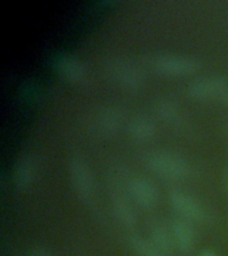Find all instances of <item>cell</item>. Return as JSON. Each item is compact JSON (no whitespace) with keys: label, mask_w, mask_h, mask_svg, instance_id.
Returning <instances> with one entry per match:
<instances>
[{"label":"cell","mask_w":228,"mask_h":256,"mask_svg":"<svg viewBox=\"0 0 228 256\" xmlns=\"http://www.w3.org/2000/svg\"><path fill=\"white\" fill-rule=\"evenodd\" d=\"M148 234H150V240L163 252L164 255L168 256L174 251L175 243L172 239L171 228L167 227L163 222L160 220H154L148 226Z\"/></svg>","instance_id":"12"},{"label":"cell","mask_w":228,"mask_h":256,"mask_svg":"<svg viewBox=\"0 0 228 256\" xmlns=\"http://www.w3.org/2000/svg\"><path fill=\"white\" fill-rule=\"evenodd\" d=\"M150 67L163 76H186L195 74L202 63L196 58L176 54H158L148 60Z\"/></svg>","instance_id":"2"},{"label":"cell","mask_w":228,"mask_h":256,"mask_svg":"<svg viewBox=\"0 0 228 256\" xmlns=\"http://www.w3.org/2000/svg\"><path fill=\"white\" fill-rule=\"evenodd\" d=\"M123 115L119 108L106 107L96 112L94 118V130L98 135L110 138L118 134L122 127Z\"/></svg>","instance_id":"8"},{"label":"cell","mask_w":228,"mask_h":256,"mask_svg":"<svg viewBox=\"0 0 228 256\" xmlns=\"http://www.w3.org/2000/svg\"><path fill=\"white\" fill-rule=\"evenodd\" d=\"M35 160L32 156H20L12 170V186L16 191L23 192L31 186L35 178Z\"/></svg>","instance_id":"10"},{"label":"cell","mask_w":228,"mask_h":256,"mask_svg":"<svg viewBox=\"0 0 228 256\" xmlns=\"http://www.w3.org/2000/svg\"><path fill=\"white\" fill-rule=\"evenodd\" d=\"M107 74L114 83L128 91H136L143 86V74L130 60L114 59L108 62Z\"/></svg>","instance_id":"4"},{"label":"cell","mask_w":228,"mask_h":256,"mask_svg":"<svg viewBox=\"0 0 228 256\" xmlns=\"http://www.w3.org/2000/svg\"><path fill=\"white\" fill-rule=\"evenodd\" d=\"M128 194L142 208H152L158 202V190L147 178H134L128 182Z\"/></svg>","instance_id":"7"},{"label":"cell","mask_w":228,"mask_h":256,"mask_svg":"<svg viewBox=\"0 0 228 256\" xmlns=\"http://www.w3.org/2000/svg\"><path fill=\"white\" fill-rule=\"evenodd\" d=\"M112 210L115 214L116 219L119 220L120 224L124 227L132 228L136 224V215L134 208L124 196L115 195L112 199Z\"/></svg>","instance_id":"14"},{"label":"cell","mask_w":228,"mask_h":256,"mask_svg":"<svg viewBox=\"0 0 228 256\" xmlns=\"http://www.w3.org/2000/svg\"><path fill=\"white\" fill-rule=\"evenodd\" d=\"M68 174L72 187L80 200L90 202L94 198V178L87 162L79 155H74L68 162Z\"/></svg>","instance_id":"3"},{"label":"cell","mask_w":228,"mask_h":256,"mask_svg":"<svg viewBox=\"0 0 228 256\" xmlns=\"http://www.w3.org/2000/svg\"><path fill=\"white\" fill-rule=\"evenodd\" d=\"M168 199L172 208L179 214L180 218L188 222H202L206 216L203 206L195 196L188 194L182 188H171L168 192Z\"/></svg>","instance_id":"5"},{"label":"cell","mask_w":228,"mask_h":256,"mask_svg":"<svg viewBox=\"0 0 228 256\" xmlns=\"http://www.w3.org/2000/svg\"><path fill=\"white\" fill-rule=\"evenodd\" d=\"M146 164L154 174L167 180H184L190 175V164L179 154L166 150L150 152Z\"/></svg>","instance_id":"1"},{"label":"cell","mask_w":228,"mask_h":256,"mask_svg":"<svg viewBox=\"0 0 228 256\" xmlns=\"http://www.w3.org/2000/svg\"><path fill=\"white\" fill-rule=\"evenodd\" d=\"M55 68L64 79L72 83H79L86 78V68L76 56L60 54L55 58Z\"/></svg>","instance_id":"11"},{"label":"cell","mask_w":228,"mask_h":256,"mask_svg":"<svg viewBox=\"0 0 228 256\" xmlns=\"http://www.w3.org/2000/svg\"><path fill=\"white\" fill-rule=\"evenodd\" d=\"M199 256H218V255H216V252L212 251V250H203V251L199 254Z\"/></svg>","instance_id":"20"},{"label":"cell","mask_w":228,"mask_h":256,"mask_svg":"<svg viewBox=\"0 0 228 256\" xmlns=\"http://www.w3.org/2000/svg\"><path fill=\"white\" fill-rule=\"evenodd\" d=\"M170 228L175 248H178L182 254H190L195 246V230L191 222L178 216L172 219Z\"/></svg>","instance_id":"9"},{"label":"cell","mask_w":228,"mask_h":256,"mask_svg":"<svg viewBox=\"0 0 228 256\" xmlns=\"http://www.w3.org/2000/svg\"><path fill=\"white\" fill-rule=\"evenodd\" d=\"M226 134H227V136H228V126L226 127Z\"/></svg>","instance_id":"21"},{"label":"cell","mask_w":228,"mask_h":256,"mask_svg":"<svg viewBox=\"0 0 228 256\" xmlns=\"http://www.w3.org/2000/svg\"><path fill=\"white\" fill-rule=\"evenodd\" d=\"M223 184H224V188H226V192H227V194H228V166L226 168H224Z\"/></svg>","instance_id":"19"},{"label":"cell","mask_w":228,"mask_h":256,"mask_svg":"<svg viewBox=\"0 0 228 256\" xmlns=\"http://www.w3.org/2000/svg\"><path fill=\"white\" fill-rule=\"evenodd\" d=\"M219 99L222 100V102H224L226 104H228V82L227 84H226V87H224L223 92H222V95H220Z\"/></svg>","instance_id":"18"},{"label":"cell","mask_w":228,"mask_h":256,"mask_svg":"<svg viewBox=\"0 0 228 256\" xmlns=\"http://www.w3.org/2000/svg\"><path fill=\"white\" fill-rule=\"evenodd\" d=\"M156 114L164 123L170 126H178L182 122L180 118V110L178 104L170 98H162L156 103Z\"/></svg>","instance_id":"15"},{"label":"cell","mask_w":228,"mask_h":256,"mask_svg":"<svg viewBox=\"0 0 228 256\" xmlns=\"http://www.w3.org/2000/svg\"><path fill=\"white\" fill-rule=\"evenodd\" d=\"M130 246L138 256H166L150 239H144L139 235L130 238Z\"/></svg>","instance_id":"16"},{"label":"cell","mask_w":228,"mask_h":256,"mask_svg":"<svg viewBox=\"0 0 228 256\" xmlns=\"http://www.w3.org/2000/svg\"><path fill=\"white\" fill-rule=\"evenodd\" d=\"M28 256H52L48 251H46L44 248H34L30 251Z\"/></svg>","instance_id":"17"},{"label":"cell","mask_w":228,"mask_h":256,"mask_svg":"<svg viewBox=\"0 0 228 256\" xmlns=\"http://www.w3.org/2000/svg\"><path fill=\"white\" fill-rule=\"evenodd\" d=\"M228 80L222 76H202L188 84L187 92L192 99L208 100L220 98Z\"/></svg>","instance_id":"6"},{"label":"cell","mask_w":228,"mask_h":256,"mask_svg":"<svg viewBox=\"0 0 228 256\" xmlns=\"http://www.w3.org/2000/svg\"><path fill=\"white\" fill-rule=\"evenodd\" d=\"M156 132V126L154 120L146 115H138L132 118L128 123V134L132 139L139 143L148 142L154 138Z\"/></svg>","instance_id":"13"}]
</instances>
